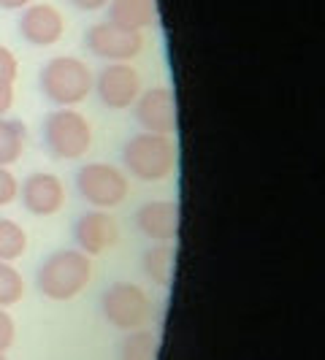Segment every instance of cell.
<instances>
[{
	"label": "cell",
	"instance_id": "6da1fadb",
	"mask_svg": "<svg viewBox=\"0 0 325 360\" xmlns=\"http://www.w3.org/2000/svg\"><path fill=\"white\" fill-rule=\"evenodd\" d=\"M92 257L76 247H65L46 255L36 271V290L54 304H68L79 298L92 282Z\"/></svg>",
	"mask_w": 325,
	"mask_h": 360
},
{
	"label": "cell",
	"instance_id": "7a4b0ae2",
	"mask_svg": "<svg viewBox=\"0 0 325 360\" xmlns=\"http://www.w3.org/2000/svg\"><path fill=\"white\" fill-rule=\"evenodd\" d=\"M120 168L139 181H162L177 171L179 146L174 136L160 133H133L120 149Z\"/></svg>",
	"mask_w": 325,
	"mask_h": 360
},
{
	"label": "cell",
	"instance_id": "3957f363",
	"mask_svg": "<svg viewBox=\"0 0 325 360\" xmlns=\"http://www.w3.org/2000/svg\"><path fill=\"white\" fill-rule=\"evenodd\" d=\"M92 82H95L92 68L82 57H73V54L52 57L38 71L41 95L54 108H79L84 101H90Z\"/></svg>",
	"mask_w": 325,
	"mask_h": 360
},
{
	"label": "cell",
	"instance_id": "277c9868",
	"mask_svg": "<svg viewBox=\"0 0 325 360\" xmlns=\"http://www.w3.org/2000/svg\"><path fill=\"white\" fill-rule=\"evenodd\" d=\"M41 139L49 158L60 162H76L90 155L95 130L79 108H52L44 117Z\"/></svg>",
	"mask_w": 325,
	"mask_h": 360
},
{
	"label": "cell",
	"instance_id": "5b68a950",
	"mask_svg": "<svg viewBox=\"0 0 325 360\" xmlns=\"http://www.w3.org/2000/svg\"><path fill=\"white\" fill-rule=\"evenodd\" d=\"M76 195L92 209H117L130 195V176L120 165L103 160H90L76 168L73 174Z\"/></svg>",
	"mask_w": 325,
	"mask_h": 360
},
{
	"label": "cell",
	"instance_id": "8992f818",
	"mask_svg": "<svg viewBox=\"0 0 325 360\" xmlns=\"http://www.w3.org/2000/svg\"><path fill=\"white\" fill-rule=\"evenodd\" d=\"M101 317L120 333L146 328L152 320V298L139 282L117 279L101 292Z\"/></svg>",
	"mask_w": 325,
	"mask_h": 360
},
{
	"label": "cell",
	"instance_id": "52a82bcc",
	"mask_svg": "<svg viewBox=\"0 0 325 360\" xmlns=\"http://www.w3.org/2000/svg\"><path fill=\"white\" fill-rule=\"evenodd\" d=\"M84 46L92 57L103 63H133L144 52V36L114 22H95L84 33Z\"/></svg>",
	"mask_w": 325,
	"mask_h": 360
},
{
	"label": "cell",
	"instance_id": "ba28073f",
	"mask_svg": "<svg viewBox=\"0 0 325 360\" xmlns=\"http://www.w3.org/2000/svg\"><path fill=\"white\" fill-rule=\"evenodd\" d=\"M141 73L133 63H106L95 73L92 92L98 95V103L111 111H127L141 95Z\"/></svg>",
	"mask_w": 325,
	"mask_h": 360
},
{
	"label": "cell",
	"instance_id": "9c48e42d",
	"mask_svg": "<svg viewBox=\"0 0 325 360\" xmlns=\"http://www.w3.org/2000/svg\"><path fill=\"white\" fill-rule=\"evenodd\" d=\"M133 122L144 133H160V136H177L179 130V111H177V95L171 87H146L133 103Z\"/></svg>",
	"mask_w": 325,
	"mask_h": 360
},
{
	"label": "cell",
	"instance_id": "30bf717a",
	"mask_svg": "<svg viewBox=\"0 0 325 360\" xmlns=\"http://www.w3.org/2000/svg\"><path fill=\"white\" fill-rule=\"evenodd\" d=\"M19 200L27 214L54 217L68 203V187L52 171H33L19 181Z\"/></svg>",
	"mask_w": 325,
	"mask_h": 360
},
{
	"label": "cell",
	"instance_id": "8fae6325",
	"mask_svg": "<svg viewBox=\"0 0 325 360\" xmlns=\"http://www.w3.org/2000/svg\"><path fill=\"white\" fill-rule=\"evenodd\" d=\"M73 244L90 257L111 252L120 244V222L106 209H87L73 219Z\"/></svg>",
	"mask_w": 325,
	"mask_h": 360
},
{
	"label": "cell",
	"instance_id": "7c38bea8",
	"mask_svg": "<svg viewBox=\"0 0 325 360\" xmlns=\"http://www.w3.org/2000/svg\"><path fill=\"white\" fill-rule=\"evenodd\" d=\"M179 219L181 214L177 200L155 198L146 200L144 206L136 209L133 225L152 244H177V238H179Z\"/></svg>",
	"mask_w": 325,
	"mask_h": 360
},
{
	"label": "cell",
	"instance_id": "4fadbf2b",
	"mask_svg": "<svg viewBox=\"0 0 325 360\" xmlns=\"http://www.w3.org/2000/svg\"><path fill=\"white\" fill-rule=\"evenodd\" d=\"M19 36L25 38V44L46 49L60 44L65 36V17L60 14V8H54L52 3H30L27 8H22L19 14Z\"/></svg>",
	"mask_w": 325,
	"mask_h": 360
},
{
	"label": "cell",
	"instance_id": "5bb4252c",
	"mask_svg": "<svg viewBox=\"0 0 325 360\" xmlns=\"http://www.w3.org/2000/svg\"><path fill=\"white\" fill-rule=\"evenodd\" d=\"M106 14L108 22L144 33L158 22V0H108Z\"/></svg>",
	"mask_w": 325,
	"mask_h": 360
},
{
	"label": "cell",
	"instance_id": "9a60e30c",
	"mask_svg": "<svg viewBox=\"0 0 325 360\" xmlns=\"http://www.w3.org/2000/svg\"><path fill=\"white\" fill-rule=\"evenodd\" d=\"M141 271L152 285H158L162 290L171 288L174 285V271H177V244L146 247L144 255H141Z\"/></svg>",
	"mask_w": 325,
	"mask_h": 360
},
{
	"label": "cell",
	"instance_id": "2e32d148",
	"mask_svg": "<svg viewBox=\"0 0 325 360\" xmlns=\"http://www.w3.org/2000/svg\"><path fill=\"white\" fill-rule=\"evenodd\" d=\"M158 355H160V339L149 328L127 330L117 344V360H158Z\"/></svg>",
	"mask_w": 325,
	"mask_h": 360
},
{
	"label": "cell",
	"instance_id": "e0dca14e",
	"mask_svg": "<svg viewBox=\"0 0 325 360\" xmlns=\"http://www.w3.org/2000/svg\"><path fill=\"white\" fill-rule=\"evenodd\" d=\"M27 127L22 120L0 117V165H14L25 155Z\"/></svg>",
	"mask_w": 325,
	"mask_h": 360
},
{
	"label": "cell",
	"instance_id": "ac0fdd59",
	"mask_svg": "<svg viewBox=\"0 0 325 360\" xmlns=\"http://www.w3.org/2000/svg\"><path fill=\"white\" fill-rule=\"evenodd\" d=\"M30 247L27 231L11 217H0V260L3 263H17L19 257H25Z\"/></svg>",
	"mask_w": 325,
	"mask_h": 360
},
{
	"label": "cell",
	"instance_id": "d6986e66",
	"mask_svg": "<svg viewBox=\"0 0 325 360\" xmlns=\"http://www.w3.org/2000/svg\"><path fill=\"white\" fill-rule=\"evenodd\" d=\"M25 276L14 263H3L0 260V309L17 307L19 301L25 298Z\"/></svg>",
	"mask_w": 325,
	"mask_h": 360
},
{
	"label": "cell",
	"instance_id": "ffe728a7",
	"mask_svg": "<svg viewBox=\"0 0 325 360\" xmlns=\"http://www.w3.org/2000/svg\"><path fill=\"white\" fill-rule=\"evenodd\" d=\"M19 198V179L8 165H0V209L11 206Z\"/></svg>",
	"mask_w": 325,
	"mask_h": 360
},
{
	"label": "cell",
	"instance_id": "44dd1931",
	"mask_svg": "<svg viewBox=\"0 0 325 360\" xmlns=\"http://www.w3.org/2000/svg\"><path fill=\"white\" fill-rule=\"evenodd\" d=\"M17 79H19V57L8 46L0 44V82L17 84Z\"/></svg>",
	"mask_w": 325,
	"mask_h": 360
},
{
	"label": "cell",
	"instance_id": "7402d4cb",
	"mask_svg": "<svg viewBox=\"0 0 325 360\" xmlns=\"http://www.w3.org/2000/svg\"><path fill=\"white\" fill-rule=\"evenodd\" d=\"M17 342V323L8 309H0V352H8Z\"/></svg>",
	"mask_w": 325,
	"mask_h": 360
},
{
	"label": "cell",
	"instance_id": "603a6c76",
	"mask_svg": "<svg viewBox=\"0 0 325 360\" xmlns=\"http://www.w3.org/2000/svg\"><path fill=\"white\" fill-rule=\"evenodd\" d=\"M17 103V90L11 82H0V117H8Z\"/></svg>",
	"mask_w": 325,
	"mask_h": 360
},
{
	"label": "cell",
	"instance_id": "cb8c5ba5",
	"mask_svg": "<svg viewBox=\"0 0 325 360\" xmlns=\"http://www.w3.org/2000/svg\"><path fill=\"white\" fill-rule=\"evenodd\" d=\"M76 11H84V14H95V11H103L108 6V0H68Z\"/></svg>",
	"mask_w": 325,
	"mask_h": 360
},
{
	"label": "cell",
	"instance_id": "d4e9b609",
	"mask_svg": "<svg viewBox=\"0 0 325 360\" xmlns=\"http://www.w3.org/2000/svg\"><path fill=\"white\" fill-rule=\"evenodd\" d=\"M30 3H36V0H0V8H3V11H22V8H27Z\"/></svg>",
	"mask_w": 325,
	"mask_h": 360
},
{
	"label": "cell",
	"instance_id": "484cf974",
	"mask_svg": "<svg viewBox=\"0 0 325 360\" xmlns=\"http://www.w3.org/2000/svg\"><path fill=\"white\" fill-rule=\"evenodd\" d=\"M0 360H8V355H6V352H0Z\"/></svg>",
	"mask_w": 325,
	"mask_h": 360
}]
</instances>
